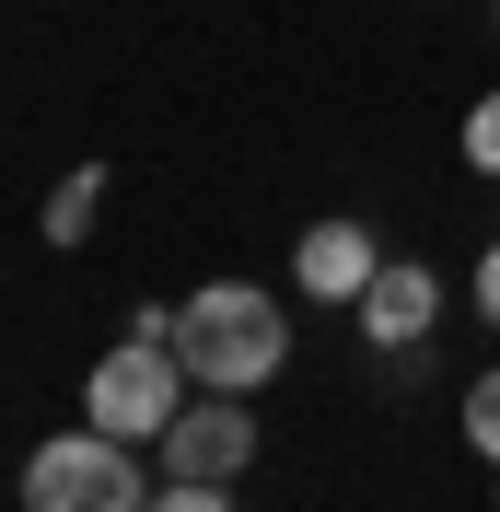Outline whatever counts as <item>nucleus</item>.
Segmentation results:
<instances>
[{
	"label": "nucleus",
	"mask_w": 500,
	"mask_h": 512,
	"mask_svg": "<svg viewBox=\"0 0 500 512\" xmlns=\"http://www.w3.org/2000/svg\"><path fill=\"white\" fill-rule=\"evenodd\" d=\"M187 384H198V373L163 350V338H117V350L94 361V384H82V419L117 431V443H163L175 408H187Z\"/></svg>",
	"instance_id": "f03ea898"
},
{
	"label": "nucleus",
	"mask_w": 500,
	"mask_h": 512,
	"mask_svg": "<svg viewBox=\"0 0 500 512\" xmlns=\"http://www.w3.org/2000/svg\"><path fill=\"white\" fill-rule=\"evenodd\" d=\"M466 163H477V175H500V94H477V117H466Z\"/></svg>",
	"instance_id": "1a4fd4ad"
},
{
	"label": "nucleus",
	"mask_w": 500,
	"mask_h": 512,
	"mask_svg": "<svg viewBox=\"0 0 500 512\" xmlns=\"http://www.w3.org/2000/svg\"><path fill=\"white\" fill-rule=\"evenodd\" d=\"M349 315L373 326V350H407V338H419V326L442 315V291H431V268H396V256H384V280L361 291V303H349Z\"/></svg>",
	"instance_id": "423d86ee"
},
{
	"label": "nucleus",
	"mask_w": 500,
	"mask_h": 512,
	"mask_svg": "<svg viewBox=\"0 0 500 512\" xmlns=\"http://www.w3.org/2000/svg\"><path fill=\"white\" fill-rule=\"evenodd\" d=\"M94 198H105V163H70L59 198H47V245H82L94 233Z\"/></svg>",
	"instance_id": "0eeeda50"
},
{
	"label": "nucleus",
	"mask_w": 500,
	"mask_h": 512,
	"mask_svg": "<svg viewBox=\"0 0 500 512\" xmlns=\"http://www.w3.org/2000/svg\"><path fill=\"white\" fill-rule=\"evenodd\" d=\"M466 443L500 466V373H477V384H466Z\"/></svg>",
	"instance_id": "6e6552de"
},
{
	"label": "nucleus",
	"mask_w": 500,
	"mask_h": 512,
	"mask_svg": "<svg viewBox=\"0 0 500 512\" xmlns=\"http://www.w3.org/2000/svg\"><path fill=\"white\" fill-rule=\"evenodd\" d=\"M245 466H256V408H245V396H198V408H175V431H163V478L233 489Z\"/></svg>",
	"instance_id": "20e7f679"
},
{
	"label": "nucleus",
	"mask_w": 500,
	"mask_h": 512,
	"mask_svg": "<svg viewBox=\"0 0 500 512\" xmlns=\"http://www.w3.org/2000/svg\"><path fill=\"white\" fill-rule=\"evenodd\" d=\"M175 361H187L210 396H256V384L291 361V315L256 280H210L175 303Z\"/></svg>",
	"instance_id": "f257e3e1"
},
{
	"label": "nucleus",
	"mask_w": 500,
	"mask_h": 512,
	"mask_svg": "<svg viewBox=\"0 0 500 512\" xmlns=\"http://www.w3.org/2000/svg\"><path fill=\"white\" fill-rule=\"evenodd\" d=\"M291 280H303L314 303H361V291L384 280V245H373V222H361V210H338V222H314L303 245H291Z\"/></svg>",
	"instance_id": "39448f33"
},
{
	"label": "nucleus",
	"mask_w": 500,
	"mask_h": 512,
	"mask_svg": "<svg viewBox=\"0 0 500 512\" xmlns=\"http://www.w3.org/2000/svg\"><path fill=\"white\" fill-rule=\"evenodd\" d=\"M152 512H233V489H187V478H175V489H163Z\"/></svg>",
	"instance_id": "9d476101"
},
{
	"label": "nucleus",
	"mask_w": 500,
	"mask_h": 512,
	"mask_svg": "<svg viewBox=\"0 0 500 512\" xmlns=\"http://www.w3.org/2000/svg\"><path fill=\"white\" fill-rule=\"evenodd\" d=\"M24 512H152L140 501V466H128L117 431H59V443L24 454Z\"/></svg>",
	"instance_id": "7ed1b4c3"
},
{
	"label": "nucleus",
	"mask_w": 500,
	"mask_h": 512,
	"mask_svg": "<svg viewBox=\"0 0 500 512\" xmlns=\"http://www.w3.org/2000/svg\"><path fill=\"white\" fill-rule=\"evenodd\" d=\"M477 315H489V326H500V245H489V256H477Z\"/></svg>",
	"instance_id": "9b49d317"
}]
</instances>
